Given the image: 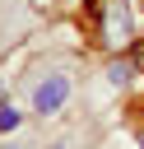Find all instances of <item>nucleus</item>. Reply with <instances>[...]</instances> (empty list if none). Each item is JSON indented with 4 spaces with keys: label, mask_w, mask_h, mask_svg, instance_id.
Returning a JSON list of instances; mask_svg holds the SVG:
<instances>
[{
    "label": "nucleus",
    "mask_w": 144,
    "mask_h": 149,
    "mask_svg": "<svg viewBox=\"0 0 144 149\" xmlns=\"http://www.w3.org/2000/svg\"><path fill=\"white\" fill-rule=\"evenodd\" d=\"M70 98H74V74H70L65 65H51V70H42V74L28 84V107H33V116H56V112L70 107Z\"/></svg>",
    "instance_id": "nucleus-1"
},
{
    "label": "nucleus",
    "mask_w": 144,
    "mask_h": 149,
    "mask_svg": "<svg viewBox=\"0 0 144 149\" xmlns=\"http://www.w3.org/2000/svg\"><path fill=\"white\" fill-rule=\"evenodd\" d=\"M102 42L116 47V51H125V47L135 42V19H130V5H125V0H111V5L102 9Z\"/></svg>",
    "instance_id": "nucleus-2"
},
{
    "label": "nucleus",
    "mask_w": 144,
    "mask_h": 149,
    "mask_svg": "<svg viewBox=\"0 0 144 149\" xmlns=\"http://www.w3.org/2000/svg\"><path fill=\"white\" fill-rule=\"evenodd\" d=\"M130 74H135V56H116V61L107 65V79H111V84H130Z\"/></svg>",
    "instance_id": "nucleus-3"
},
{
    "label": "nucleus",
    "mask_w": 144,
    "mask_h": 149,
    "mask_svg": "<svg viewBox=\"0 0 144 149\" xmlns=\"http://www.w3.org/2000/svg\"><path fill=\"white\" fill-rule=\"evenodd\" d=\"M23 126V112L14 107V102H0V135H9V130H19Z\"/></svg>",
    "instance_id": "nucleus-4"
},
{
    "label": "nucleus",
    "mask_w": 144,
    "mask_h": 149,
    "mask_svg": "<svg viewBox=\"0 0 144 149\" xmlns=\"http://www.w3.org/2000/svg\"><path fill=\"white\" fill-rule=\"evenodd\" d=\"M46 149H70V144H65V140H56V144H46Z\"/></svg>",
    "instance_id": "nucleus-5"
},
{
    "label": "nucleus",
    "mask_w": 144,
    "mask_h": 149,
    "mask_svg": "<svg viewBox=\"0 0 144 149\" xmlns=\"http://www.w3.org/2000/svg\"><path fill=\"white\" fill-rule=\"evenodd\" d=\"M139 149H144V130H139Z\"/></svg>",
    "instance_id": "nucleus-6"
},
{
    "label": "nucleus",
    "mask_w": 144,
    "mask_h": 149,
    "mask_svg": "<svg viewBox=\"0 0 144 149\" xmlns=\"http://www.w3.org/2000/svg\"><path fill=\"white\" fill-rule=\"evenodd\" d=\"M0 93H5V79H0Z\"/></svg>",
    "instance_id": "nucleus-7"
},
{
    "label": "nucleus",
    "mask_w": 144,
    "mask_h": 149,
    "mask_svg": "<svg viewBox=\"0 0 144 149\" xmlns=\"http://www.w3.org/2000/svg\"><path fill=\"white\" fill-rule=\"evenodd\" d=\"M139 5H144V0H139Z\"/></svg>",
    "instance_id": "nucleus-8"
}]
</instances>
